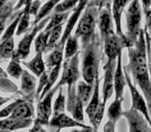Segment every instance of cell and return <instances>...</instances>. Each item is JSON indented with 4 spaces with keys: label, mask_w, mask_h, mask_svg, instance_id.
<instances>
[{
    "label": "cell",
    "mask_w": 151,
    "mask_h": 132,
    "mask_svg": "<svg viewBox=\"0 0 151 132\" xmlns=\"http://www.w3.org/2000/svg\"><path fill=\"white\" fill-rule=\"evenodd\" d=\"M147 44L145 31L142 29L137 42L127 48L129 61L124 69L131 72L134 83L141 89L151 115V75L149 74V66L147 63Z\"/></svg>",
    "instance_id": "cell-1"
},
{
    "label": "cell",
    "mask_w": 151,
    "mask_h": 132,
    "mask_svg": "<svg viewBox=\"0 0 151 132\" xmlns=\"http://www.w3.org/2000/svg\"><path fill=\"white\" fill-rule=\"evenodd\" d=\"M101 40L97 33L86 46L82 48L81 74L83 81L93 85L99 75V66L101 62Z\"/></svg>",
    "instance_id": "cell-2"
},
{
    "label": "cell",
    "mask_w": 151,
    "mask_h": 132,
    "mask_svg": "<svg viewBox=\"0 0 151 132\" xmlns=\"http://www.w3.org/2000/svg\"><path fill=\"white\" fill-rule=\"evenodd\" d=\"M141 22V2L140 0H133L129 4V7L127 8V12H125V29H127L125 37L131 46H134L137 42L140 32L142 31Z\"/></svg>",
    "instance_id": "cell-3"
},
{
    "label": "cell",
    "mask_w": 151,
    "mask_h": 132,
    "mask_svg": "<svg viewBox=\"0 0 151 132\" xmlns=\"http://www.w3.org/2000/svg\"><path fill=\"white\" fill-rule=\"evenodd\" d=\"M99 8L93 6V4L88 5L84 14L79 19L77 29H76L74 35L81 39L82 48L91 41V39L96 34L95 29L98 22V18H99L98 17L99 16Z\"/></svg>",
    "instance_id": "cell-4"
},
{
    "label": "cell",
    "mask_w": 151,
    "mask_h": 132,
    "mask_svg": "<svg viewBox=\"0 0 151 132\" xmlns=\"http://www.w3.org/2000/svg\"><path fill=\"white\" fill-rule=\"evenodd\" d=\"M79 52H78L71 58L65 59V62L63 64L62 78L55 88L59 90L64 85H68V88L74 86L79 78Z\"/></svg>",
    "instance_id": "cell-5"
},
{
    "label": "cell",
    "mask_w": 151,
    "mask_h": 132,
    "mask_svg": "<svg viewBox=\"0 0 151 132\" xmlns=\"http://www.w3.org/2000/svg\"><path fill=\"white\" fill-rule=\"evenodd\" d=\"M124 74L125 78H127V87L129 89L132 96V108L137 110L138 112H140L146 119H147L148 123L151 126V118H150V112H149V107H148L147 101L144 95H142L140 93V91H138L137 87H136L135 83L132 82V78H129V74L127 70L124 69Z\"/></svg>",
    "instance_id": "cell-6"
},
{
    "label": "cell",
    "mask_w": 151,
    "mask_h": 132,
    "mask_svg": "<svg viewBox=\"0 0 151 132\" xmlns=\"http://www.w3.org/2000/svg\"><path fill=\"white\" fill-rule=\"evenodd\" d=\"M102 41L104 42V53L107 56L108 60H116L123 49L132 46L127 39L120 37L116 33L104 38Z\"/></svg>",
    "instance_id": "cell-7"
},
{
    "label": "cell",
    "mask_w": 151,
    "mask_h": 132,
    "mask_svg": "<svg viewBox=\"0 0 151 132\" xmlns=\"http://www.w3.org/2000/svg\"><path fill=\"white\" fill-rule=\"evenodd\" d=\"M47 21H48V18L45 19V20H43L42 22H40L38 25H36V26L34 27L33 30L30 31V32L27 33L26 35H25V37L23 38V39L21 40L20 44H19L17 51L14 53V55H12V59H14V60L20 61V60H23V59H26L27 57L29 56V54H30L31 44L34 40V37L36 36L37 32H39V31L43 28L44 25L46 24Z\"/></svg>",
    "instance_id": "cell-8"
},
{
    "label": "cell",
    "mask_w": 151,
    "mask_h": 132,
    "mask_svg": "<svg viewBox=\"0 0 151 132\" xmlns=\"http://www.w3.org/2000/svg\"><path fill=\"white\" fill-rule=\"evenodd\" d=\"M129 124V132H151V126L147 119L140 112L134 108H129L123 112Z\"/></svg>",
    "instance_id": "cell-9"
},
{
    "label": "cell",
    "mask_w": 151,
    "mask_h": 132,
    "mask_svg": "<svg viewBox=\"0 0 151 132\" xmlns=\"http://www.w3.org/2000/svg\"><path fill=\"white\" fill-rule=\"evenodd\" d=\"M117 59L116 60H108L104 65V83L102 88V101L107 103V101L112 97L114 93V72H115Z\"/></svg>",
    "instance_id": "cell-10"
},
{
    "label": "cell",
    "mask_w": 151,
    "mask_h": 132,
    "mask_svg": "<svg viewBox=\"0 0 151 132\" xmlns=\"http://www.w3.org/2000/svg\"><path fill=\"white\" fill-rule=\"evenodd\" d=\"M83 102L79 98L76 92L75 85L68 88V101L67 110L72 115V118L79 122L84 123V112H83Z\"/></svg>",
    "instance_id": "cell-11"
},
{
    "label": "cell",
    "mask_w": 151,
    "mask_h": 132,
    "mask_svg": "<svg viewBox=\"0 0 151 132\" xmlns=\"http://www.w3.org/2000/svg\"><path fill=\"white\" fill-rule=\"evenodd\" d=\"M57 89L54 88L46 93V95L39 101L37 105V119L35 120L36 123H39L41 125L50 124V118L52 116V101L55 93L57 92Z\"/></svg>",
    "instance_id": "cell-12"
},
{
    "label": "cell",
    "mask_w": 151,
    "mask_h": 132,
    "mask_svg": "<svg viewBox=\"0 0 151 132\" xmlns=\"http://www.w3.org/2000/svg\"><path fill=\"white\" fill-rule=\"evenodd\" d=\"M48 125L52 128H57V132H59L63 128H88L91 127L88 125H86L84 123L75 120L74 118L67 116L65 112L54 115Z\"/></svg>",
    "instance_id": "cell-13"
},
{
    "label": "cell",
    "mask_w": 151,
    "mask_h": 132,
    "mask_svg": "<svg viewBox=\"0 0 151 132\" xmlns=\"http://www.w3.org/2000/svg\"><path fill=\"white\" fill-rule=\"evenodd\" d=\"M114 20L113 16L110 14V10L108 8H104L99 16V27H100V35L101 39L116 33V30H114Z\"/></svg>",
    "instance_id": "cell-14"
},
{
    "label": "cell",
    "mask_w": 151,
    "mask_h": 132,
    "mask_svg": "<svg viewBox=\"0 0 151 132\" xmlns=\"http://www.w3.org/2000/svg\"><path fill=\"white\" fill-rule=\"evenodd\" d=\"M122 58L121 53L117 57V64H116L115 72H114V94L115 98H123V93L127 86V78H125L124 69L122 66Z\"/></svg>",
    "instance_id": "cell-15"
},
{
    "label": "cell",
    "mask_w": 151,
    "mask_h": 132,
    "mask_svg": "<svg viewBox=\"0 0 151 132\" xmlns=\"http://www.w3.org/2000/svg\"><path fill=\"white\" fill-rule=\"evenodd\" d=\"M133 0H113V4H112V16H113V20L115 23V30L116 34L119 35L120 37L125 38V34L122 32V26H121V20H122V14L124 12L125 7L127 4L131 3Z\"/></svg>",
    "instance_id": "cell-16"
},
{
    "label": "cell",
    "mask_w": 151,
    "mask_h": 132,
    "mask_svg": "<svg viewBox=\"0 0 151 132\" xmlns=\"http://www.w3.org/2000/svg\"><path fill=\"white\" fill-rule=\"evenodd\" d=\"M32 124V119H18L10 117L4 120H0V130L14 131L18 129L26 128Z\"/></svg>",
    "instance_id": "cell-17"
},
{
    "label": "cell",
    "mask_w": 151,
    "mask_h": 132,
    "mask_svg": "<svg viewBox=\"0 0 151 132\" xmlns=\"http://www.w3.org/2000/svg\"><path fill=\"white\" fill-rule=\"evenodd\" d=\"M101 102H102L101 98H100V78H99V75H98L95 81V88H93V96H91L90 102H88V104L86 105V112L88 117L90 123L93 121V115H95L96 110H97L98 106L100 105Z\"/></svg>",
    "instance_id": "cell-18"
},
{
    "label": "cell",
    "mask_w": 151,
    "mask_h": 132,
    "mask_svg": "<svg viewBox=\"0 0 151 132\" xmlns=\"http://www.w3.org/2000/svg\"><path fill=\"white\" fill-rule=\"evenodd\" d=\"M93 88H95V84H88L86 81L78 82L77 87H76V92H77L79 98L82 100L84 105H88V102H90L93 93Z\"/></svg>",
    "instance_id": "cell-19"
},
{
    "label": "cell",
    "mask_w": 151,
    "mask_h": 132,
    "mask_svg": "<svg viewBox=\"0 0 151 132\" xmlns=\"http://www.w3.org/2000/svg\"><path fill=\"white\" fill-rule=\"evenodd\" d=\"M34 115V108L32 103L28 100H25L24 102H22L21 104H19L16 107V110L12 112V117L18 119H32Z\"/></svg>",
    "instance_id": "cell-20"
},
{
    "label": "cell",
    "mask_w": 151,
    "mask_h": 132,
    "mask_svg": "<svg viewBox=\"0 0 151 132\" xmlns=\"http://www.w3.org/2000/svg\"><path fill=\"white\" fill-rule=\"evenodd\" d=\"M122 101L123 98H114L113 101L110 103L109 107L107 110L108 120L112 121L114 123H117V121L119 120L120 117L123 115L122 106H121Z\"/></svg>",
    "instance_id": "cell-21"
},
{
    "label": "cell",
    "mask_w": 151,
    "mask_h": 132,
    "mask_svg": "<svg viewBox=\"0 0 151 132\" xmlns=\"http://www.w3.org/2000/svg\"><path fill=\"white\" fill-rule=\"evenodd\" d=\"M24 64L38 78H40V75L45 71V66L42 59V52H37L33 60H31L30 62H25Z\"/></svg>",
    "instance_id": "cell-22"
},
{
    "label": "cell",
    "mask_w": 151,
    "mask_h": 132,
    "mask_svg": "<svg viewBox=\"0 0 151 132\" xmlns=\"http://www.w3.org/2000/svg\"><path fill=\"white\" fill-rule=\"evenodd\" d=\"M64 58V46H56L54 51L50 54L46 60V66H47V71L50 72L54 67L57 65L62 64V61Z\"/></svg>",
    "instance_id": "cell-23"
},
{
    "label": "cell",
    "mask_w": 151,
    "mask_h": 132,
    "mask_svg": "<svg viewBox=\"0 0 151 132\" xmlns=\"http://www.w3.org/2000/svg\"><path fill=\"white\" fill-rule=\"evenodd\" d=\"M36 87V78L32 74L29 73L27 70H23L22 73V91L27 95L34 93Z\"/></svg>",
    "instance_id": "cell-24"
},
{
    "label": "cell",
    "mask_w": 151,
    "mask_h": 132,
    "mask_svg": "<svg viewBox=\"0 0 151 132\" xmlns=\"http://www.w3.org/2000/svg\"><path fill=\"white\" fill-rule=\"evenodd\" d=\"M14 42L12 37L10 39L1 41V44H0V61H4L12 58L14 53Z\"/></svg>",
    "instance_id": "cell-25"
},
{
    "label": "cell",
    "mask_w": 151,
    "mask_h": 132,
    "mask_svg": "<svg viewBox=\"0 0 151 132\" xmlns=\"http://www.w3.org/2000/svg\"><path fill=\"white\" fill-rule=\"evenodd\" d=\"M64 58L69 59L78 53V37L75 35H70L65 44Z\"/></svg>",
    "instance_id": "cell-26"
},
{
    "label": "cell",
    "mask_w": 151,
    "mask_h": 132,
    "mask_svg": "<svg viewBox=\"0 0 151 132\" xmlns=\"http://www.w3.org/2000/svg\"><path fill=\"white\" fill-rule=\"evenodd\" d=\"M62 67V64H59L57 65L56 67H54L52 69V71H50V73L48 74V80H47V84H46V86L44 87L43 91H42V93L40 94L39 96V100H41L43 98L44 96L46 95V93H48L50 91V89L52 88V86H54V84L56 83L57 78H58L59 76V73H60V69Z\"/></svg>",
    "instance_id": "cell-27"
},
{
    "label": "cell",
    "mask_w": 151,
    "mask_h": 132,
    "mask_svg": "<svg viewBox=\"0 0 151 132\" xmlns=\"http://www.w3.org/2000/svg\"><path fill=\"white\" fill-rule=\"evenodd\" d=\"M62 30H63V25H58V26L54 27L52 29V32H50V39H48V44L47 46H46L45 52H50V51L56 49V46L59 44L58 42L59 39L61 37Z\"/></svg>",
    "instance_id": "cell-28"
},
{
    "label": "cell",
    "mask_w": 151,
    "mask_h": 132,
    "mask_svg": "<svg viewBox=\"0 0 151 132\" xmlns=\"http://www.w3.org/2000/svg\"><path fill=\"white\" fill-rule=\"evenodd\" d=\"M50 32H52V30H44L43 32H41L37 36V38L35 39L36 53L37 52L44 53L46 51V46H47V44H48Z\"/></svg>",
    "instance_id": "cell-29"
},
{
    "label": "cell",
    "mask_w": 151,
    "mask_h": 132,
    "mask_svg": "<svg viewBox=\"0 0 151 132\" xmlns=\"http://www.w3.org/2000/svg\"><path fill=\"white\" fill-rule=\"evenodd\" d=\"M105 108H106V103H104V102L102 101L101 103H100V105L98 106L95 115H93V121L91 122V126H93V128L95 129V130L99 129L100 124H101V122L103 121L104 114H105Z\"/></svg>",
    "instance_id": "cell-30"
},
{
    "label": "cell",
    "mask_w": 151,
    "mask_h": 132,
    "mask_svg": "<svg viewBox=\"0 0 151 132\" xmlns=\"http://www.w3.org/2000/svg\"><path fill=\"white\" fill-rule=\"evenodd\" d=\"M79 2V0H64L56 5L55 9V14H61V12H70L71 9H74L76 4Z\"/></svg>",
    "instance_id": "cell-31"
},
{
    "label": "cell",
    "mask_w": 151,
    "mask_h": 132,
    "mask_svg": "<svg viewBox=\"0 0 151 132\" xmlns=\"http://www.w3.org/2000/svg\"><path fill=\"white\" fill-rule=\"evenodd\" d=\"M66 107V98L64 96V93H63V89L62 87L59 89V94L58 97H57L56 101H55L54 104V115H59L64 112Z\"/></svg>",
    "instance_id": "cell-32"
},
{
    "label": "cell",
    "mask_w": 151,
    "mask_h": 132,
    "mask_svg": "<svg viewBox=\"0 0 151 132\" xmlns=\"http://www.w3.org/2000/svg\"><path fill=\"white\" fill-rule=\"evenodd\" d=\"M22 16H23V12H19V15L17 16V18L14 19V22H12V24H10L9 26L6 28L5 32H4L3 36H2V38H1V41H3V40L10 39V38L12 37V35H14V30H16V28L19 26V23H20Z\"/></svg>",
    "instance_id": "cell-33"
},
{
    "label": "cell",
    "mask_w": 151,
    "mask_h": 132,
    "mask_svg": "<svg viewBox=\"0 0 151 132\" xmlns=\"http://www.w3.org/2000/svg\"><path fill=\"white\" fill-rule=\"evenodd\" d=\"M7 72H8V74H10V75L14 78H19L22 75L23 69H22V67H21L18 60H14V59H12V62L9 63V65H8V67H7Z\"/></svg>",
    "instance_id": "cell-34"
},
{
    "label": "cell",
    "mask_w": 151,
    "mask_h": 132,
    "mask_svg": "<svg viewBox=\"0 0 151 132\" xmlns=\"http://www.w3.org/2000/svg\"><path fill=\"white\" fill-rule=\"evenodd\" d=\"M29 20H30V15L27 14V12H23L22 19H21L20 23H19L18 29H17V32H16V34L18 36L21 35L22 33L26 32V30L28 29V27H29Z\"/></svg>",
    "instance_id": "cell-35"
},
{
    "label": "cell",
    "mask_w": 151,
    "mask_h": 132,
    "mask_svg": "<svg viewBox=\"0 0 151 132\" xmlns=\"http://www.w3.org/2000/svg\"><path fill=\"white\" fill-rule=\"evenodd\" d=\"M25 100L26 99H19V100H17V101L12 102V104H9V105L6 106V107L2 108V110H0V118H7L9 115L12 114V112L16 110L17 106L22 103V102H24Z\"/></svg>",
    "instance_id": "cell-36"
},
{
    "label": "cell",
    "mask_w": 151,
    "mask_h": 132,
    "mask_svg": "<svg viewBox=\"0 0 151 132\" xmlns=\"http://www.w3.org/2000/svg\"><path fill=\"white\" fill-rule=\"evenodd\" d=\"M12 12V2H9L7 4H4L0 7V22L5 23L7 17Z\"/></svg>",
    "instance_id": "cell-37"
},
{
    "label": "cell",
    "mask_w": 151,
    "mask_h": 132,
    "mask_svg": "<svg viewBox=\"0 0 151 132\" xmlns=\"http://www.w3.org/2000/svg\"><path fill=\"white\" fill-rule=\"evenodd\" d=\"M47 80H48V74H47V71H44L43 73L40 75V80H39V86L37 88V91H36V97L40 96V94L42 93L43 91L44 87L46 86L47 84Z\"/></svg>",
    "instance_id": "cell-38"
},
{
    "label": "cell",
    "mask_w": 151,
    "mask_h": 132,
    "mask_svg": "<svg viewBox=\"0 0 151 132\" xmlns=\"http://www.w3.org/2000/svg\"><path fill=\"white\" fill-rule=\"evenodd\" d=\"M115 128H116V123L108 120L107 122L105 123V125H104L103 131L104 132H115Z\"/></svg>",
    "instance_id": "cell-39"
},
{
    "label": "cell",
    "mask_w": 151,
    "mask_h": 132,
    "mask_svg": "<svg viewBox=\"0 0 151 132\" xmlns=\"http://www.w3.org/2000/svg\"><path fill=\"white\" fill-rule=\"evenodd\" d=\"M142 2V8H143L144 14L147 12L150 9V5H151V0H140Z\"/></svg>",
    "instance_id": "cell-40"
},
{
    "label": "cell",
    "mask_w": 151,
    "mask_h": 132,
    "mask_svg": "<svg viewBox=\"0 0 151 132\" xmlns=\"http://www.w3.org/2000/svg\"><path fill=\"white\" fill-rule=\"evenodd\" d=\"M29 132H47L46 130H44L43 128H42V125L39 124V123H34V126L33 128L31 129Z\"/></svg>",
    "instance_id": "cell-41"
},
{
    "label": "cell",
    "mask_w": 151,
    "mask_h": 132,
    "mask_svg": "<svg viewBox=\"0 0 151 132\" xmlns=\"http://www.w3.org/2000/svg\"><path fill=\"white\" fill-rule=\"evenodd\" d=\"M71 132H93V126L88 127V128H81V129H73Z\"/></svg>",
    "instance_id": "cell-42"
},
{
    "label": "cell",
    "mask_w": 151,
    "mask_h": 132,
    "mask_svg": "<svg viewBox=\"0 0 151 132\" xmlns=\"http://www.w3.org/2000/svg\"><path fill=\"white\" fill-rule=\"evenodd\" d=\"M6 1H7V0H0V7H1L2 5H4V4L6 3Z\"/></svg>",
    "instance_id": "cell-43"
},
{
    "label": "cell",
    "mask_w": 151,
    "mask_h": 132,
    "mask_svg": "<svg viewBox=\"0 0 151 132\" xmlns=\"http://www.w3.org/2000/svg\"><path fill=\"white\" fill-rule=\"evenodd\" d=\"M8 100H9V98H6V99H4L3 101H1V102H0V106H1L2 104H4V103H5L6 101H8Z\"/></svg>",
    "instance_id": "cell-44"
},
{
    "label": "cell",
    "mask_w": 151,
    "mask_h": 132,
    "mask_svg": "<svg viewBox=\"0 0 151 132\" xmlns=\"http://www.w3.org/2000/svg\"><path fill=\"white\" fill-rule=\"evenodd\" d=\"M3 100H4L3 98H1V97H0V102H1V101H3Z\"/></svg>",
    "instance_id": "cell-45"
},
{
    "label": "cell",
    "mask_w": 151,
    "mask_h": 132,
    "mask_svg": "<svg viewBox=\"0 0 151 132\" xmlns=\"http://www.w3.org/2000/svg\"><path fill=\"white\" fill-rule=\"evenodd\" d=\"M93 132H98V130H95V129H93Z\"/></svg>",
    "instance_id": "cell-46"
},
{
    "label": "cell",
    "mask_w": 151,
    "mask_h": 132,
    "mask_svg": "<svg viewBox=\"0 0 151 132\" xmlns=\"http://www.w3.org/2000/svg\"><path fill=\"white\" fill-rule=\"evenodd\" d=\"M150 10H151V8H150Z\"/></svg>",
    "instance_id": "cell-47"
},
{
    "label": "cell",
    "mask_w": 151,
    "mask_h": 132,
    "mask_svg": "<svg viewBox=\"0 0 151 132\" xmlns=\"http://www.w3.org/2000/svg\"><path fill=\"white\" fill-rule=\"evenodd\" d=\"M0 131H1V130H0Z\"/></svg>",
    "instance_id": "cell-48"
}]
</instances>
